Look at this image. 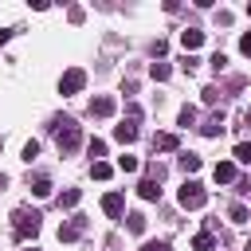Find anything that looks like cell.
I'll return each instance as SVG.
<instances>
[{"mask_svg":"<svg viewBox=\"0 0 251 251\" xmlns=\"http://www.w3.org/2000/svg\"><path fill=\"white\" fill-rule=\"evenodd\" d=\"M20 157H24L27 165H31V161L39 157V141H24V153H20Z\"/></svg>","mask_w":251,"mask_h":251,"instance_id":"603a6c76","label":"cell"},{"mask_svg":"<svg viewBox=\"0 0 251 251\" xmlns=\"http://www.w3.org/2000/svg\"><path fill=\"white\" fill-rule=\"evenodd\" d=\"M86 149H90V157H94V161H102V157H106V141H102V137H90V145H86Z\"/></svg>","mask_w":251,"mask_h":251,"instance_id":"ac0fdd59","label":"cell"},{"mask_svg":"<svg viewBox=\"0 0 251 251\" xmlns=\"http://www.w3.org/2000/svg\"><path fill=\"white\" fill-rule=\"evenodd\" d=\"M239 51L251 59V31H247V35H239Z\"/></svg>","mask_w":251,"mask_h":251,"instance_id":"83f0119b","label":"cell"},{"mask_svg":"<svg viewBox=\"0 0 251 251\" xmlns=\"http://www.w3.org/2000/svg\"><path fill=\"white\" fill-rule=\"evenodd\" d=\"M126 227H129L133 235H141V231H145V216H141V212H129V216H126Z\"/></svg>","mask_w":251,"mask_h":251,"instance_id":"5bb4252c","label":"cell"},{"mask_svg":"<svg viewBox=\"0 0 251 251\" xmlns=\"http://www.w3.org/2000/svg\"><path fill=\"white\" fill-rule=\"evenodd\" d=\"M200 129H204V137H216V133H220V129H224V118H220V114H216V118H212V122H208V126H200Z\"/></svg>","mask_w":251,"mask_h":251,"instance_id":"7402d4cb","label":"cell"},{"mask_svg":"<svg viewBox=\"0 0 251 251\" xmlns=\"http://www.w3.org/2000/svg\"><path fill=\"white\" fill-rule=\"evenodd\" d=\"M102 212H106V216H122V212H126V196H122V192H106V196H102Z\"/></svg>","mask_w":251,"mask_h":251,"instance_id":"8992f818","label":"cell"},{"mask_svg":"<svg viewBox=\"0 0 251 251\" xmlns=\"http://www.w3.org/2000/svg\"><path fill=\"white\" fill-rule=\"evenodd\" d=\"M90 176H94V180H110V176H114V169H110L106 161H90Z\"/></svg>","mask_w":251,"mask_h":251,"instance_id":"4fadbf2b","label":"cell"},{"mask_svg":"<svg viewBox=\"0 0 251 251\" xmlns=\"http://www.w3.org/2000/svg\"><path fill=\"white\" fill-rule=\"evenodd\" d=\"M0 149H4V141H0Z\"/></svg>","mask_w":251,"mask_h":251,"instance_id":"836d02e7","label":"cell"},{"mask_svg":"<svg viewBox=\"0 0 251 251\" xmlns=\"http://www.w3.org/2000/svg\"><path fill=\"white\" fill-rule=\"evenodd\" d=\"M141 251H173V247H169V243H145Z\"/></svg>","mask_w":251,"mask_h":251,"instance_id":"f1b7e54d","label":"cell"},{"mask_svg":"<svg viewBox=\"0 0 251 251\" xmlns=\"http://www.w3.org/2000/svg\"><path fill=\"white\" fill-rule=\"evenodd\" d=\"M212 67H216V71H224V67H227V55H224V51H216V55H212Z\"/></svg>","mask_w":251,"mask_h":251,"instance_id":"4316f807","label":"cell"},{"mask_svg":"<svg viewBox=\"0 0 251 251\" xmlns=\"http://www.w3.org/2000/svg\"><path fill=\"white\" fill-rule=\"evenodd\" d=\"M212 176H216V184H231L235 180V161H220L212 169Z\"/></svg>","mask_w":251,"mask_h":251,"instance_id":"ba28073f","label":"cell"},{"mask_svg":"<svg viewBox=\"0 0 251 251\" xmlns=\"http://www.w3.org/2000/svg\"><path fill=\"white\" fill-rule=\"evenodd\" d=\"M192 247H196V251H212V247H216V239H212V231H200V235L192 239Z\"/></svg>","mask_w":251,"mask_h":251,"instance_id":"e0dca14e","label":"cell"},{"mask_svg":"<svg viewBox=\"0 0 251 251\" xmlns=\"http://www.w3.org/2000/svg\"><path fill=\"white\" fill-rule=\"evenodd\" d=\"M31 192H35L39 200H43V196H51V180H47V176H39V180L31 184Z\"/></svg>","mask_w":251,"mask_h":251,"instance_id":"cb8c5ba5","label":"cell"},{"mask_svg":"<svg viewBox=\"0 0 251 251\" xmlns=\"http://www.w3.org/2000/svg\"><path fill=\"white\" fill-rule=\"evenodd\" d=\"M176 145H180L176 133H157V137H153V149H161V153H173Z\"/></svg>","mask_w":251,"mask_h":251,"instance_id":"30bf717a","label":"cell"},{"mask_svg":"<svg viewBox=\"0 0 251 251\" xmlns=\"http://www.w3.org/2000/svg\"><path fill=\"white\" fill-rule=\"evenodd\" d=\"M200 165H204V161H200L196 153H180V169H184V173H196Z\"/></svg>","mask_w":251,"mask_h":251,"instance_id":"9a60e30c","label":"cell"},{"mask_svg":"<svg viewBox=\"0 0 251 251\" xmlns=\"http://www.w3.org/2000/svg\"><path fill=\"white\" fill-rule=\"evenodd\" d=\"M176 122H180V126H192V122H196V110H192V106H184V110H180V118H176Z\"/></svg>","mask_w":251,"mask_h":251,"instance_id":"484cf974","label":"cell"},{"mask_svg":"<svg viewBox=\"0 0 251 251\" xmlns=\"http://www.w3.org/2000/svg\"><path fill=\"white\" fill-rule=\"evenodd\" d=\"M8 39H12V27H0V47H4Z\"/></svg>","mask_w":251,"mask_h":251,"instance_id":"f546056e","label":"cell"},{"mask_svg":"<svg viewBox=\"0 0 251 251\" xmlns=\"http://www.w3.org/2000/svg\"><path fill=\"white\" fill-rule=\"evenodd\" d=\"M114 110H118V102H114L110 94H98V98H90V114H94V118H110Z\"/></svg>","mask_w":251,"mask_h":251,"instance_id":"5b68a950","label":"cell"},{"mask_svg":"<svg viewBox=\"0 0 251 251\" xmlns=\"http://www.w3.org/2000/svg\"><path fill=\"white\" fill-rule=\"evenodd\" d=\"M137 196H141V200H161V188H157V180H153V176H145V180L137 184Z\"/></svg>","mask_w":251,"mask_h":251,"instance_id":"8fae6325","label":"cell"},{"mask_svg":"<svg viewBox=\"0 0 251 251\" xmlns=\"http://www.w3.org/2000/svg\"><path fill=\"white\" fill-rule=\"evenodd\" d=\"M78 141H82V129H78V122H75V118L55 122V145H59V153H75V149H78Z\"/></svg>","mask_w":251,"mask_h":251,"instance_id":"6da1fadb","label":"cell"},{"mask_svg":"<svg viewBox=\"0 0 251 251\" xmlns=\"http://www.w3.org/2000/svg\"><path fill=\"white\" fill-rule=\"evenodd\" d=\"M114 141H118V145H133V141H137V126H133V122L114 126Z\"/></svg>","mask_w":251,"mask_h":251,"instance_id":"52a82bcc","label":"cell"},{"mask_svg":"<svg viewBox=\"0 0 251 251\" xmlns=\"http://www.w3.org/2000/svg\"><path fill=\"white\" fill-rule=\"evenodd\" d=\"M82 86H86V71H82V67L63 71V78H59V94H78Z\"/></svg>","mask_w":251,"mask_h":251,"instance_id":"277c9868","label":"cell"},{"mask_svg":"<svg viewBox=\"0 0 251 251\" xmlns=\"http://www.w3.org/2000/svg\"><path fill=\"white\" fill-rule=\"evenodd\" d=\"M247 16H251V4H247Z\"/></svg>","mask_w":251,"mask_h":251,"instance_id":"d6a6232c","label":"cell"},{"mask_svg":"<svg viewBox=\"0 0 251 251\" xmlns=\"http://www.w3.org/2000/svg\"><path fill=\"white\" fill-rule=\"evenodd\" d=\"M235 161L239 165H251V141H239L235 145Z\"/></svg>","mask_w":251,"mask_h":251,"instance_id":"ffe728a7","label":"cell"},{"mask_svg":"<svg viewBox=\"0 0 251 251\" xmlns=\"http://www.w3.org/2000/svg\"><path fill=\"white\" fill-rule=\"evenodd\" d=\"M78 235H82V216H75L71 224H63V227H59V239H67V243H71V239H78Z\"/></svg>","mask_w":251,"mask_h":251,"instance_id":"7c38bea8","label":"cell"},{"mask_svg":"<svg viewBox=\"0 0 251 251\" xmlns=\"http://www.w3.org/2000/svg\"><path fill=\"white\" fill-rule=\"evenodd\" d=\"M118 169H122V173H137V157H133V153H122V157H118Z\"/></svg>","mask_w":251,"mask_h":251,"instance_id":"d6986e66","label":"cell"},{"mask_svg":"<svg viewBox=\"0 0 251 251\" xmlns=\"http://www.w3.org/2000/svg\"><path fill=\"white\" fill-rule=\"evenodd\" d=\"M200 43H204V31H200V27H188V31H180V47H184V51H196Z\"/></svg>","mask_w":251,"mask_h":251,"instance_id":"9c48e42d","label":"cell"},{"mask_svg":"<svg viewBox=\"0 0 251 251\" xmlns=\"http://www.w3.org/2000/svg\"><path fill=\"white\" fill-rule=\"evenodd\" d=\"M149 75H153L157 82H165V78H169L173 71H169V63H153V67H149Z\"/></svg>","mask_w":251,"mask_h":251,"instance_id":"44dd1931","label":"cell"},{"mask_svg":"<svg viewBox=\"0 0 251 251\" xmlns=\"http://www.w3.org/2000/svg\"><path fill=\"white\" fill-rule=\"evenodd\" d=\"M24 251H39V247H24Z\"/></svg>","mask_w":251,"mask_h":251,"instance_id":"1f68e13d","label":"cell"},{"mask_svg":"<svg viewBox=\"0 0 251 251\" xmlns=\"http://www.w3.org/2000/svg\"><path fill=\"white\" fill-rule=\"evenodd\" d=\"M243 251H251V239H247V243H243Z\"/></svg>","mask_w":251,"mask_h":251,"instance_id":"4dcf8cb0","label":"cell"},{"mask_svg":"<svg viewBox=\"0 0 251 251\" xmlns=\"http://www.w3.org/2000/svg\"><path fill=\"white\" fill-rule=\"evenodd\" d=\"M12 220H16V239H27V235H35V231H39V220H43V216H39V212H24V208H20Z\"/></svg>","mask_w":251,"mask_h":251,"instance_id":"3957f363","label":"cell"},{"mask_svg":"<svg viewBox=\"0 0 251 251\" xmlns=\"http://www.w3.org/2000/svg\"><path fill=\"white\" fill-rule=\"evenodd\" d=\"M176 200H180V208L196 212V208H204L208 192H204V184H200V180H184V184H180V192H176Z\"/></svg>","mask_w":251,"mask_h":251,"instance_id":"7a4b0ae2","label":"cell"},{"mask_svg":"<svg viewBox=\"0 0 251 251\" xmlns=\"http://www.w3.org/2000/svg\"><path fill=\"white\" fill-rule=\"evenodd\" d=\"M227 216H231V224H247V208H243V204H231Z\"/></svg>","mask_w":251,"mask_h":251,"instance_id":"d4e9b609","label":"cell"},{"mask_svg":"<svg viewBox=\"0 0 251 251\" xmlns=\"http://www.w3.org/2000/svg\"><path fill=\"white\" fill-rule=\"evenodd\" d=\"M78 200H82V192H78V188H67V192L59 196V208H75Z\"/></svg>","mask_w":251,"mask_h":251,"instance_id":"2e32d148","label":"cell"}]
</instances>
